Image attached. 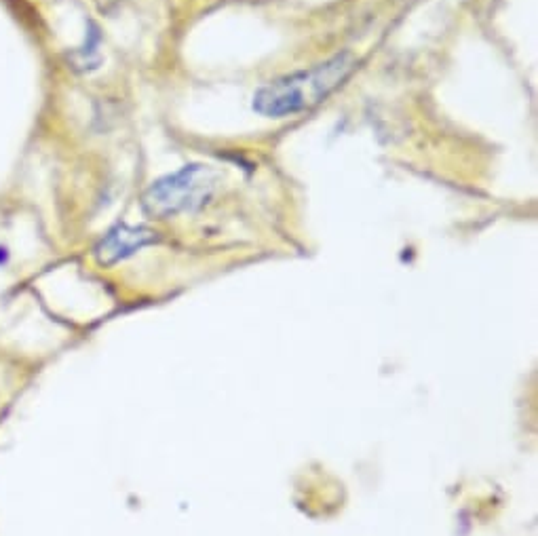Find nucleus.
I'll return each instance as SVG.
<instances>
[{"mask_svg": "<svg viewBox=\"0 0 538 536\" xmlns=\"http://www.w3.org/2000/svg\"><path fill=\"white\" fill-rule=\"evenodd\" d=\"M355 68L357 60L351 53L334 55L332 60L311 70H302L268 83L256 93L254 108L264 117H287V114L311 110L323 100H328L349 79Z\"/></svg>", "mask_w": 538, "mask_h": 536, "instance_id": "1", "label": "nucleus"}, {"mask_svg": "<svg viewBox=\"0 0 538 536\" xmlns=\"http://www.w3.org/2000/svg\"><path fill=\"white\" fill-rule=\"evenodd\" d=\"M220 174L209 165H186L176 174L152 184L142 199L144 212L150 218H169L184 212H195L214 197Z\"/></svg>", "mask_w": 538, "mask_h": 536, "instance_id": "2", "label": "nucleus"}, {"mask_svg": "<svg viewBox=\"0 0 538 536\" xmlns=\"http://www.w3.org/2000/svg\"><path fill=\"white\" fill-rule=\"evenodd\" d=\"M159 237L155 231H150L146 226H129V224H117L95 245V258L100 264L112 266L136 252L144 250V247L155 243Z\"/></svg>", "mask_w": 538, "mask_h": 536, "instance_id": "3", "label": "nucleus"}]
</instances>
